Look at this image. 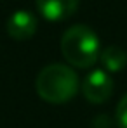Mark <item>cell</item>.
I'll return each instance as SVG.
<instances>
[{
    "label": "cell",
    "mask_w": 127,
    "mask_h": 128,
    "mask_svg": "<svg viewBox=\"0 0 127 128\" xmlns=\"http://www.w3.org/2000/svg\"><path fill=\"white\" fill-rule=\"evenodd\" d=\"M35 88L40 99H44L45 102L64 104L77 95L80 82H78V74L70 66L49 64L38 73Z\"/></svg>",
    "instance_id": "6da1fadb"
},
{
    "label": "cell",
    "mask_w": 127,
    "mask_h": 128,
    "mask_svg": "<svg viewBox=\"0 0 127 128\" xmlns=\"http://www.w3.org/2000/svg\"><path fill=\"white\" fill-rule=\"evenodd\" d=\"M61 54L75 68L87 69L99 61V38L92 28L75 24L68 28L61 36Z\"/></svg>",
    "instance_id": "7a4b0ae2"
},
{
    "label": "cell",
    "mask_w": 127,
    "mask_h": 128,
    "mask_svg": "<svg viewBox=\"0 0 127 128\" xmlns=\"http://www.w3.org/2000/svg\"><path fill=\"white\" fill-rule=\"evenodd\" d=\"M82 94L92 104H103L113 94V78L105 69H92L82 82Z\"/></svg>",
    "instance_id": "3957f363"
},
{
    "label": "cell",
    "mask_w": 127,
    "mask_h": 128,
    "mask_svg": "<svg viewBox=\"0 0 127 128\" xmlns=\"http://www.w3.org/2000/svg\"><path fill=\"white\" fill-rule=\"evenodd\" d=\"M37 26L38 21L35 18L33 12L30 10H16L9 19H7V33L11 38L23 42V40H28L35 35L37 31Z\"/></svg>",
    "instance_id": "277c9868"
},
{
    "label": "cell",
    "mask_w": 127,
    "mask_h": 128,
    "mask_svg": "<svg viewBox=\"0 0 127 128\" xmlns=\"http://www.w3.org/2000/svg\"><path fill=\"white\" fill-rule=\"evenodd\" d=\"M80 0H37V9L47 21H64L78 9Z\"/></svg>",
    "instance_id": "5b68a950"
},
{
    "label": "cell",
    "mask_w": 127,
    "mask_h": 128,
    "mask_svg": "<svg viewBox=\"0 0 127 128\" xmlns=\"http://www.w3.org/2000/svg\"><path fill=\"white\" fill-rule=\"evenodd\" d=\"M99 61L108 73H118L127 66V52L118 45H108L101 50Z\"/></svg>",
    "instance_id": "8992f818"
},
{
    "label": "cell",
    "mask_w": 127,
    "mask_h": 128,
    "mask_svg": "<svg viewBox=\"0 0 127 128\" xmlns=\"http://www.w3.org/2000/svg\"><path fill=\"white\" fill-rule=\"evenodd\" d=\"M115 121L118 128H127V94L120 99L117 111H115Z\"/></svg>",
    "instance_id": "52a82bcc"
}]
</instances>
